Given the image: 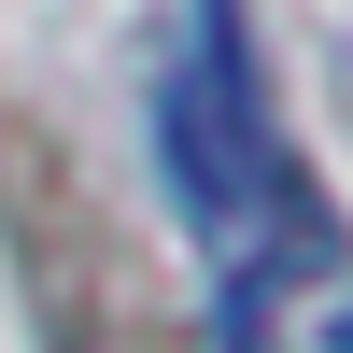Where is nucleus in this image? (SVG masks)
<instances>
[{"label": "nucleus", "instance_id": "f257e3e1", "mask_svg": "<svg viewBox=\"0 0 353 353\" xmlns=\"http://www.w3.org/2000/svg\"><path fill=\"white\" fill-rule=\"evenodd\" d=\"M170 184L184 226L226 254V297H283V283L339 269V226L311 198V170L269 128V71H254L241 0H198L184 14V71H170Z\"/></svg>", "mask_w": 353, "mask_h": 353}, {"label": "nucleus", "instance_id": "f03ea898", "mask_svg": "<svg viewBox=\"0 0 353 353\" xmlns=\"http://www.w3.org/2000/svg\"><path fill=\"white\" fill-rule=\"evenodd\" d=\"M212 353H283V339H269V297H226V311H212Z\"/></svg>", "mask_w": 353, "mask_h": 353}]
</instances>
